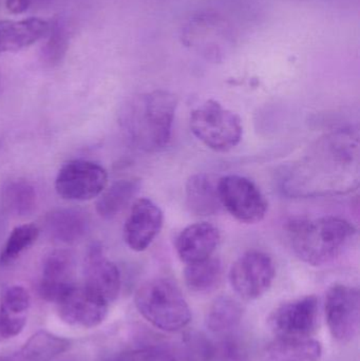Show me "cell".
<instances>
[{"label":"cell","mask_w":360,"mask_h":361,"mask_svg":"<svg viewBox=\"0 0 360 361\" xmlns=\"http://www.w3.org/2000/svg\"><path fill=\"white\" fill-rule=\"evenodd\" d=\"M359 137L351 129L323 135L287 171L283 190L294 197L345 195L359 187Z\"/></svg>","instance_id":"cell-1"},{"label":"cell","mask_w":360,"mask_h":361,"mask_svg":"<svg viewBox=\"0 0 360 361\" xmlns=\"http://www.w3.org/2000/svg\"><path fill=\"white\" fill-rule=\"evenodd\" d=\"M177 106V97L168 91L137 95L120 112L123 130L137 149L161 152L170 142Z\"/></svg>","instance_id":"cell-2"},{"label":"cell","mask_w":360,"mask_h":361,"mask_svg":"<svg viewBox=\"0 0 360 361\" xmlns=\"http://www.w3.org/2000/svg\"><path fill=\"white\" fill-rule=\"evenodd\" d=\"M354 226L338 216H328L295 222L290 241L296 256L313 267L335 261L354 239Z\"/></svg>","instance_id":"cell-3"},{"label":"cell","mask_w":360,"mask_h":361,"mask_svg":"<svg viewBox=\"0 0 360 361\" xmlns=\"http://www.w3.org/2000/svg\"><path fill=\"white\" fill-rule=\"evenodd\" d=\"M135 307L146 322L164 332L181 331L192 320L190 305L181 290L165 278H156L139 286Z\"/></svg>","instance_id":"cell-4"},{"label":"cell","mask_w":360,"mask_h":361,"mask_svg":"<svg viewBox=\"0 0 360 361\" xmlns=\"http://www.w3.org/2000/svg\"><path fill=\"white\" fill-rule=\"evenodd\" d=\"M190 126L192 135L213 152H230L242 139V122L238 114L213 99L192 112Z\"/></svg>","instance_id":"cell-5"},{"label":"cell","mask_w":360,"mask_h":361,"mask_svg":"<svg viewBox=\"0 0 360 361\" xmlns=\"http://www.w3.org/2000/svg\"><path fill=\"white\" fill-rule=\"evenodd\" d=\"M218 191L222 207L236 220L254 224L266 216L268 202L253 180L240 175H228L218 180Z\"/></svg>","instance_id":"cell-6"},{"label":"cell","mask_w":360,"mask_h":361,"mask_svg":"<svg viewBox=\"0 0 360 361\" xmlns=\"http://www.w3.org/2000/svg\"><path fill=\"white\" fill-rule=\"evenodd\" d=\"M275 276L276 267L270 255L261 250H249L232 264L230 286L241 298L256 300L270 290Z\"/></svg>","instance_id":"cell-7"},{"label":"cell","mask_w":360,"mask_h":361,"mask_svg":"<svg viewBox=\"0 0 360 361\" xmlns=\"http://www.w3.org/2000/svg\"><path fill=\"white\" fill-rule=\"evenodd\" d=\"M107 183L108 173L103 166L91 161L74 160L59 169L55 190L68 201H89L99 197Z\"/></svg>","instance_id":"cell-8"},{"label":"cell","mask_w":360,"mask_h":361,"mask_svg":"<svg viewBox=\"0 0 360 361\" xmlns=\"http://www.w3.org/2000/svg\"><path fill=\"white\" fill-rule=\"evenodd\" d=\"M325 317L332 336L347 343L359 335L360 326V294L359 288L335 284L325 298Z\"/></svg>","instance_id":"cell-9"},{"label":"cell","mask_w":360,"mask_h":361,"mask_svg":"<svg viewBox=\"0 0 360 361\" xmlns=\"http://www.w3.org/2000/svg\"><path fill=\"white\" fill-rule=\"evenodd\" d=\"M318 322L319 303L315 296L283 303L268 317V326L277 337H311L316 332Z\"/></svg>","instance_id":"cell-10"},{"label":"cell","mask_w":360,"mask_h":361,"mask_svg":"<svg viewBox=\"0 0 360 361\" xmlns=\"http://www.w3.org/2000/svg\"><path fill=\"white\" fill-rule=\"evenodd\" d=\"M55 305L59 318L77 328L92 329L107 317L109 303L82 286H72Z\"/></svg>","instance_id":"cell-11"},{"label":"cell","mask_w":360,"mask_h":361,"mask_svg":"<svg viewBox=\"0 0 360 361\" xmlns=\"http://www.w3.org/2000/svg\"><path fill=\"white\" fill-rule=\"evenodd\" d=\"M164 222L162 209L147 197L137 200L124 226L127 246L135 252H144L154 241Z\"/></svg>","instance_id":"cell-12"},{"label":"cell","mask_w":360,"mask_h":361,"mask_svg":"<svg viewBox=\"0 0 360 361\" xmlns=\"http://www.w3.org/2000/svg\"><path fill=\"white\" fill-rule=\"evenodd\" d=\"M85 288L107 303L113 302L120 290V274L118 267L106 257L103 246L93 243L85 260Z\"/></svg>","instance_id":"cell-13"},{"label":"cell","mask_w":360,"mask_h":361,"mask_svg":"<svg viewBox=\"0 0 360 361\" xmlns=\"http://www.w3.org/2000/svg\"><path fill=\"white\" fill-rule=\"evenodd\" d=\"M73 257L67 250L50 252L42 264L39 282V295L49 302L56 303L72 286L73 282Z\"/></svg>","instance_id":"cell-14"},{"label":"cell","mask_w":360,"mask_h":361,"mask_svg":"<svg viewBox=\"0 0 360 361\" xmlns=\"http://www.w3.org/2000/svg\"><path fill=\"white\" fill-rule=\"evenodd\" d=\"M220 242L215 225L199 222L184 228L175 243L178 256L185 264L199 262L213 256Z\"/></svg>","instance_id":"cell-15"},{"label":"cell","mask_w":360,"mask_h":361,"mask_svg":"<svg viewBox=\"0 0 360 361\" xmlns=\"http://www.w3.org/2000/svg\"><path fill=\"white\" fill-rule=\"evenodd\" d=\"M50 23L37 17L0 20V53L17 52L44 38Z\"/></svg>","instance_id":"cell-16"},{"label":"cell","mask_w":360,"mask_h":361,"mask_svg":"<svg viewBox=\"0 0 360 361\" xmlns=\"http://www.w3.org/2000/svg\"><path fill=\"white\" fill-rule=\"evenodd\" d=\"M31 298L21 286H8L0 301V338L18 336L27 324Z\"/></svg>","instance_id":"cell-17"},{"label":"cell","mask_w":360,"mask_h":361,"mask_svg":"<svg viewBox=\"0 0 360 361\" xmlns=\"http://www.w3.org/2000/svg\"><path fill=\"white\" fill-rule=\"evenodd\" d=\"M185 197L188 209L196 216H213L222 208L218 180L207 173H198L188 179Z\"/></svg>","instance_id":"cell-18"},{"label":"cell","mask_w":360,"mask_h":361,"mask_svg":"<svg viewBox=\"0 0 360 361\" xmlns=\"http://www.w3.org/2000/svg\"><path fill=\"white\" fill-rule=\"evenodd\" d=\"M44 226L53 239L66 244H74L86 237L89 219L82 210L63 208L50 212L44 219Z\"/></svg>","instance_id":"cell-19"},{"label":"cell","mask_w":360,"mask_h":361,"mask_svg":"<svg viewBox=\"0 0 360 361\" xmlns=\"http://www.w3.org/2000/svg\"><path fill=\"white\" fill-rule=\"evenodd\" d=\"M321 356V343L311 337H277L264 350L266 361H319Z\"/></svg>","instance_id":"cell-20"},{"label":"cell","mask_w":360,"mask_h":361,"mask_svg":"<svg viewBox=\"0 0 360 361\" xmlns=\"http://www.w3.org/2000/svg\"><path fill=\"white\" fill-rule=\"evenodd\" d=\"M70 347H71V343L68 339L46 331H39L30 337L29 341L17 353L11 357H6V360L52 361L67 352Z\"/></svg>","instance_id":"cell-21"},{"label":"cell","mask_w":360,"mask_h":361,"mask_svg":"<svg viewBox=\"0 0 360 361\" xmlns=\"http://www.w3.org/2000/svg\"><path fill=\"white\" fill-rule=\"evenodd\" d=\"M141 188V182L137 179H125L116 180L111 186L99 195L97 202V212L101 218H116L120 212L126 209L133 197L137 195Z\"/></svg>","instance_id":"cell-22"},{"label":"cell","mask_w":360,"mask_h":361,"mask_svg":"<svg viewBox=\"0 0 360 361\" xmlns=\"http://www.w3.org/2000/svg\"><path fill=\"white\" fill-rule=\"evenodd\" d=\"M222 277V263L213 256L199 262L186 264L184 279L194 293L206 294L217 288Z\"/></svg>","instance_id":"cell-23"},{"label":"cell","mask_w":360,"mask_h":361,"mask_svg":"<svg viewBox=\"0 0 360 361\" xmlns=\"http://www.w3.org/2000/svg\"><path fill=\"white\" fill-rule=\"evenodd\" d=\"M2 203L4 207L18 216H27L33 214L37 205L35 189L25 180H12L2 188Z\"/></svg>","instance_id":"cell-24"},{"label":"cell","mask_w":360,"mask_h":361,"mask_svg":"<svg viewBox=\"0 0 360 361\" xmlns=\"http://www.w3.org/2000/svg\"><path fill=\"white\" fill-rule=\"evenodd\" d=\"M46 40L40 52V59L46 67L54 68L61 63L69 49L71 30L63 18L50 23Z\"/></svg>","instance_id":"cell-25"},{"label":"cell","mask_w":360,"mask_h":361,"mask_svg":"<svg viewBox=\"0 0 360 361\" xmlns=\"http://www.w3.org/2000/svg\"><path fill=\"white\" fill-rule=\"evenodd\" d=\"M242 316V307L236 300L230 297H220L209 307L205 322L209 331L222 334L238 326Z\"/></svg>","instance_id":"cell-26"},{"label":"cell","mask_w":360,"mask_h":361,"mask_svg":"<svg viewBox=\"0 0 360 361\" xmlns=\"http://www.w3.org/2000/svg\"><path fill=\"white\" fill-rule=\"evenodd\" d=\"M39 235V229L34 224H23L11 231L1 252L0 265L6 267L14 262L23 252L31 247Z\"/></svg>","instance_id":"cell-27"},{"label":"cell","mask_w":360,"mask_h":361,"mask_svg":"<svg viewBox=\"0 0 360 361\" xmlns=\"http://www.w3.org/2000/svg\"><path fill=\"white\" fill-rule=\"evenodd\" d=\"M112 361H175L169 352L159 348H145L120 354Z\"/></svg>","instance_id":"cell-28"},{"label":"cell","mask_w":360,"mask_h":361,"mask_svg":"<svg viewBox=\"0 0 360 361\" xmlns=\"http://www.w3.org/2000/svg\"><path fill=\"white\" fill-rule=\"evenodd\" d=\"M209 361H247L244 351L236 341H223L217 345H211Z\"/></svg>","instance_id":"cell-29"},{"label":"cell","mask_w":360,"mask_h":361,"mask_svg":"<svg viewBox=\"0 0 360 361\" xmlns=\"http://www.w3.org/2000/svg\"><path fill=\"white\" fill-rule=\"evenodd\" d=\"M52 0H6V6L13 14H23L34 8H44Z\"/></svg>","instance_id":"cell-30"},{"label":"cell","mask_w":360,"mask_h":361,"mask_svg":"<svg viewBox=\"0 0 360 361\" xmlns=\"http://www.w3.org/2000/svg\"><path fill=\"white\" fill-rule=\"evenodd\" d=\"M0 361H8L6 360V357H0Z\"/></svg>","instance_id":"cell-31"}]
</instances>
